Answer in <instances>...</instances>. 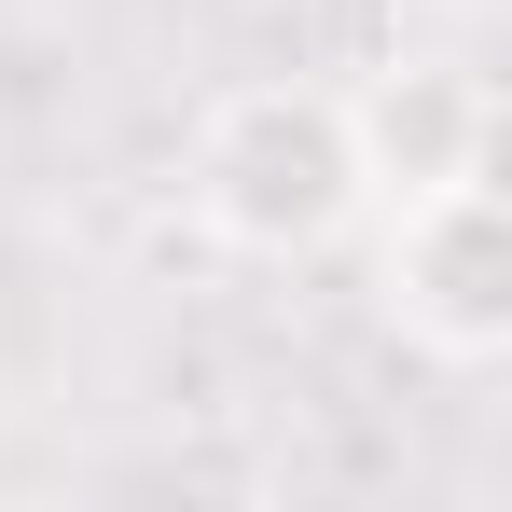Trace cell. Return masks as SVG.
<instances>
[{"instance_id": "obj_2", "label": "cell", "mask_w": 512, "mask_h": 512, "mask_svg": "<svg viewBox=\"0 0 512 512\" xmlns=\"http://www.w3.org/2000/svg\"><path fill=\"white\" fill-rule=\"evenodd\" d=\"M374 305L429 374H499L512 360V194L485 167L388 194V250H374Z\"/></svg>"}, {"instance_id": "obj_3", "label": "cell", "mask_w": 512, "mask_h": 512, "mask_svg": "<svg viewBox=\"0 0 512 512\" xmlns=\"http://www.w3.org/2000/svg\"><path fill=\"white\" fill-rule=\"evenodd\" d=\"M346 139H360V194H429V180L499 167V97L471 56H388L346 84Z\"/></svg>"}, {"instance_id": "obj_1", "label": "cell", "mask_w": 512, "mask_h": 512, "mask_svg": "<svg viewBox=\"0 0 512 512\" xmlns=\"http://www.w3.org/2000/svg\"><path fill=\"white\" fill-rule=\"evenodd\" d=\"M180 208L194 236L236 263H333L360 236V139H346L333 84H291V70H250L194 111L180 139Z\"/></svg>"}]
</instances>
